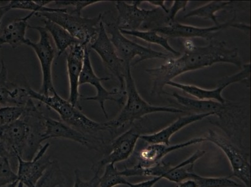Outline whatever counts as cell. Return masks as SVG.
Segmentation results:
<instances>
[{"label": "cell", "instance_id": "6da1fadb", "mask_svg": "<svg viewBox=\"0 0 251 187\" xmlns=\"http://www.w3.org/2000/svg\"><path fill=\"white\" fill-rule=\"evenodd\" d=\"M220 63L232 64L241 68L238 49H230L224 42H213L206 47H195L186 50L179 58L168 59L159 67L146 70L153 82L151 94H165L164 86L179 75Z\"/></svg>", "mask_w": 251, "mask_h": 187}, {"label": "cell", "instance_id": "7a4b0ae2", "mask_svg": "<svg viewBox=\"0 0 251 187\" xmlns=\"http://www.w3.org/2000/svg\"><path fill=\"white\" fill-rule=\"evenodd\" d=\"M45 116L31 99L20 119L0 127V139L10 161L20 157L28 161L35 157L42 147Z\"/></svg>", "mask_w": 251, "mask_h": 187}, {"label": "cell", "instance_id": "3957f363", "mask_svg": "<svg viewBox=\"0 0 251 187\" xmlns=\"http://www.w3.org/2000/svg\"><path fill=\"white\" fill-rule=\"evenodd\" d=\"M27 90L32 99H35L55 111L61 121L73 128L105 145H108L111 142L107 136L113 140L110 132L107 129L104 123L91 119L82 113L81 108L74 106L68 100L64 99L56 90L53 91L52 95H45L33 90L29 84L27 85Z\"/></svg>", "mask_w": 251, "mask_h": 187}, {"label": "cell", "instance_id": "277c9868", "mask_svg": "<svg viewBox=\"0 0 251 187\" xmlns=\"http://www.w3.org/2000/svg\"><path fill=\"white\" fill-rule=\"evenodd\" d=\"M125 94L127 100L125 106L117 117L108 122H104L105 126L111 134L116 136L117 132L127 125H131L137 120H140L144 116L150 114L166 113L183 114L185 111L181 109L170 107L155 106L148 103L141 97L137 90L135 82L131 74V66H126L125 73Z\"/></svg>", "mask_w": 251, "mask_h": 187}, {"label": "cell", "instance_id": "5b68a950", "mask_svg": "<svg viewBox=\"0 0 251 187\" xmlns=\"http://www.w3.org/2000/svg\"><path fill=\"white\" fill-rule=\"evenodd\" d=\"M35 16L59 24L81 45L88 47H90L97 38L102 17L101 13L93 18L83 17L68 10L59 12L36 13Z\"/></svg>", "mask_w": 251, "mask_h": 187}, {"label": "cell", "instance_id": "8992f818", "mask_svg": "<svg viewBox=\"0 0 251 187\" xmlns=\"http://www.w3.org/2000/svg\"><path fill=\"white\" fill-rule=\"evenodd\" d=\"M107 33L110 35V40L115 47L116 52L126 66L130 65L136 56L140 57L135 64L141 61L152 59H168L169 55L163 52L155 51L149 47H143L129 40L123 35L118 28L116 21L106 20L103 22Z\"/></svg>", "mask_w": 251, "mask_h": 187}, {"label": "cell", "instance_id": "52a82bcc", "mask_svg": "<svg viewBox=\"0 0 251 187\" xmlns=\"http://www.w3.org/2000/svg\"><path fill=\"white\" fill-rule=\"evenodd\" d=\"M140 136V128L134 126L113 139L105 149L101 159L91 166V170L93 173L99 174L108 164H115L129 159L135 149Z\"/></svg>", "mask_w": 251, "mask_h": 187}, {"label": "cell", "instance_id": "ba28073f", "mask_svg": "<svg viewBox=\"0 0 251 187\" xmlns=\"http://www.w3.org/2000/svg\"><path fill=\"white\" fill-rule=\"evenodd\" d=\"M28 28L38 31L40 40L38 42H32L27 38L25 44L31 47L38 57L42 72V84L39 93L50 95L55 90L52 83V66L55 58V51L52 47L49 33L44 27L29 25Z\"/></svg>", "mask_w": 251, "mask_h": 187}, {"label": "cell", "instance_id": "9c48e42d", "mask_svg": "<svg viewBox=\"0 0 251 187\" xmlns=\"http://www.w3.org/2000/svg\"><path fill=\"white\" fill-rule=\"evenodd\" d=\"M204 138L218 146L225 153L231 166L232 175L240 180L246 187H250L251 165L249 155L242 151L234 142L212 130H209Z\"/></svg>", "mask_w": 251, "mask_h": 187}, {"label": "cell", "instance_id": "30bf717a", "mask_svg": "<svg viewBox=\"0 0 251 187\" xmlns=\"http://www.w3.org/2000/svg\"><path fill=\"white\" fill-rule=\"evenodd\" d=\"M89 48L94 50L99 55L105 67L120 82V90L125 93V77L127 66L118 56L102 21L100 23L97 38Z\"/></svg>", "mask_w": 251, "mask_h": 187}, {"label": "cell", "instance_id": "8fae6325", "mask_svg": "<svg viewBox=\"0 0 251 187\" xmlns=\"http://www.w3.org/2000/svg\"><path fill=\"white\" fill-rule=\"evenodd\" d=\"M108 80H110V77H99L96 74L94 70H93L92 64H91L90 48L86 47L83 68L82 70L80 79H79V86L83 85V84H90V85L94 87L96 90H97V94L95 96L84 97L83 99L85 100V101L98 102L106 118H108V116L106 109H105L104 104L106 101H115L120 105L124 104L123 97L120 98V99H116L115 96L116 95H122L125 93L122 92L120 89L118 88L113 89L111 91L107 90L102 85V81H108Z\"/></svg>", "mask_w": 251, "mask_h": 187}, {"label": "cell", "instance_id": "7c38bea8", "mask_svg": "<svg viewBox=\"0 0 251 187\" xmlns=\"http://www.w3.org/2000/svg\"><path fill=\"white\" fill-rule=\"evenodd\" d=\"M235 20H236V17L225 23L220 24L217 26L215 25L214 26L207 27V28H201V27H196L173 22L168 24L167 26L156 27V28L152 29V30L157 32L158 34L168 36L169 38H201L209 40L213 37V34L216 32L227 28V27H234V28L243 29H250V26L249 25L237 24L235 23Z\"/></svg>", "mask_w": 251, "mask_h": 187}, {"label": "cell", "instance_id": "4fadbf2b", "mask_svg": "<svg viewBox=\"0 0 251 187\" xmlns=\"http://www.w3.org/2000/svg\"><path fill=\"white\" fill-rule=\"evenodd\" d=\"M250 74L251 64L248 63L244 65V68L241 72L221 80L220 85L213 90H206V89L199 88L198 86L188 85V84L176 83V82L173 81L168 82L166 85L179 89L188 94L197 98L198 100L214 101L225 104L226 103V101L223 97V91L230 84L239 83V82L250 78Z\"/></svg>", "mask_w": 251, "mask_h": 187}, {"label": "cell", "instance_id": "5bb4252c", "mask_svg": "<svg viewBox=\"0 0 251 187\" xmlns=\"http://www.w3.org/2000/svg\"><path fill=\"white\" fill-rule=\"evenodd\" d=\"M67 139L78 143L90 150L104 152L106 146L99 141L85 135L61 120L54 119L45 116V130L43 141L48 139Z\"/></svg>", "mask_w": 251, "mask_h": 187}, {"label": "cell", "instance_id": "9a60e30c", "mask_svg": "<svg viewBox=\"0 0 251 187\" xmlns=\"http://www.w3.org/2000/svg\"><path fill=\"white\" fill-rule=\"evenodd\" d=\"M50 146V143L42 145L31 161H24L17 157L18 180L24 184V187H35L38 180L49 167L52 162L47 154Z\"/></svg>", "mask_w": 251, "mask_h": 187}, {"label": "cell", "instance_id": "2e32d148", "mask_svg": "<svg viewBox=\"0 0 251 187\" xmlns=\"http://www.w3.org/2000/svg\"><path fill=\"white\" fill-rule=\"evenodd\" d=\"M204 138L191 139L186 142L176 145H166L163 143H151L141 149L138 153V162L134 168L138 169H147L152 167L163 161L164 157L170 153L198 143L206 142Z\"/></svg>", "mask_w": 251, "mask_h": 187}, {"label": "cell", "instance_id": "e0dca14e", "mask_svg": "<svg viewBox=\"0 0 251 187\" xmlns=\"http://www.w3.org/2000/svg\"><path fill=\"white\" fill-rule=\"evenodd\" d=\"M80 43L71 47L65 52L67 56V66L69 80L70 95L68 101L75 106L78 107L79 97V79L83 70L86 48Z\"/></svg>", "mask_w": 251, "mask_h": 187}, {"label": "cell", "instance_id": "ac0fdd59", "mask_svg": "<svg viewBox=\"0 0 251 187\" xmlns=\"http://www.w3.org/2000/svg\"><path fill=\"white\" fill-rule=\"evenodd\" d=\"M143 1H132L129 4L123 1H116L118 16L116 23L121 30L136 31L139 28L147 18L156 13L158 8L152 10H145L140 8Z\"/></svg>", "mask_w": 251, "mask_h": 187}, {"label": "cell", "instance_id": "d6986e66", "mask_svg": "<svg viewBox=\"0 0 251 187\" xmlns=\"http://www.w3.org/2000/svg\"><path fill=\"white\" fill-rule=\"evenodd\" d=\"M30 99L27 86L24 88L8 81L7 68L2 60L0 70V106L25 107Z\"/></svg>", "mask_w": 251, "mask_h": 187}, {"label": "cell", "instance_id": "ffe728a7", "mask_svg": "<svg viewBox=\"0 0 251 187\" xmlns=\"http://www.w3.org/2000/svg\"><path fill=\"white\" fill-rule=\"evenodd\" d=\"M171 95L176 99L178 103L190 110L201 113H214V115L218 116L223 122V127L231 121L235 115L234 110H228L227 102L223 104L214 101L194 99L182 96L176 93H173Z\"/></svg>", "mask_w": 251, "mask_h": 187}, {"label": "cell", "instance_id": "44dd1931", "mask_svg": "<svg viewBox=\"0 0 251 187\" xmlns=\"http://www.w3.org/2000/svg\"><path fill=\"white\" fill-rule=\"evenodd\" d=\"M214 115V113H198L195 115L184 116L178 117L172 124L168 125L165 128L161 130L156 133L148 134V135H141L140 139L151 143H163V144L170 145V139L175 133L180 131L187 125L193 124L194 122L200 121L203 118L209 117Z\"/></svg>", "mask_w": 251, "mask_h": 187}, {"label": "cell", "instance_id": "7402d4cb", "mask_svg": "<svg viewBox=\"0 0 251 187\" xmlns=\"http://www.w3.org/2000/svg\"><path fill=\"white\" fill-rule=\"evenodd\" d=\"M35 15V13H29L26 17L18 18L10 23L0 35V47L8 45L16 49L25 45L27 39L26 32L29 26L28 20Z\"/></svg>", "mask_w": 251, "mask_h": 187}, {"label": "cell", "instance_id": "603a6c76", "mask_svg": "<svg viewBox=\"0 0 251 187\" xmlns=\"http://www.w3.org/2000/svg\"><path fill=\"white\" fill-rule=\"evenodd\" d=\"M44 28L51 36L56 45L58 57H59L70 48L71 47L79 43L68 32L59 24L47 19L42 20Z\"/></svg>", "mask_w": 251, "mask_h": 187}, {"label": "cell", "instance_id": "cb8c5ba5", "mask_svg": "<svg viewBox=\"0 0 251 187\" xmlns=\"http://www.w3.org/2000/svg\"><path fill=\"white\" fill-rule=\"evenodd\" d=\"M67 182L58 162L53 160L35 187H64L67 186Z\"/></svg>", "mask_w": 251, "mask_h": 187}, {"label": "cell", "instance_id": "d4e9b609", "mask_svg": "<svg viewBox=\"0 0 251 187\" xmlns=\"http://www.w3.org/2000/svg\"><path fill=\"white\" fill-rule=\"evenodd\" d=\"M120 30L123 35L134 36V37L141 39V40L151 43V44L161 46V47H163L166 51L171 52L173 55L175 56H181V53L177 51L172 47H171L170 43L168 42V37L161 36L157 32L152 30V29L149 31H126L121 30V29Z\"/></svg>", "mask_w": 251, "mask_h": 187}, {"label": "cell", "instance_id": "484cf974", "mask_svg": "<svg viewBox=\"0 0 251 187\" xmlns=\"http://www.w3.org/2000/svg\"><path fill=\"white\" fill-rule=\"evenodd\" d=\"M232 1H213L204 4L201 7L189 11L186 15L185 18L191 17H199L205 20H211L217 26L220 24L218 22V17L216 13L219 11L224 10L229 6Z\"/></svg>", "mask_w": 251, "mask_h": 187}, {"label": "cell", "instance_id": "4316f807", "mask_svg": "<svg viewBox=\"0 0 251 187\" xmlns=\"http://www.w3.org/2000/svg\"><path fill=\"white\" fill-rule=\"evenodd\" d=\"M127 182L126 177L122 175L120 170L116 167L115 164H109L104 166V171L100 177V187H115L126 185Z\"/></svg>", "mask_w": 251, "mask_h": 187}, {"label": "cell", "instance_id": "83f0119b", "mask_svg": "<svg viewBox=\"0 0 251 187\" xmlns=\"http://www.w3.org/2000/svg\"><path fill=\"white\" fill-rule=\"evenodd\" d=\"M11 10H22L30 11V13H52L67 11V8H49L43 6L36 1H11L8 3Z\"/></svg>", "mask_w": 251, "mask_h": 187}, {"label": "cell", "instance_id": "f1b7e54d", "mask_svg": "<svg viewBox=\"0 0 251 187\" xmlns=\"http://www.w3.org/2000/svg\"><path fill=\"white\" fill-rule=\"evenodd\" d=\"M193 180L197 183L198 187H241L229 177H204L196 174Z\"/></svg>", "mask_w": 251, "mask_h": 187}, {"label": "cell", "instance_id": "f546056e", "mask_svg": "<svg viewBox=\"0 0 251 187\" xmlns=\"http://www.w3.org/2000/svg\"><path fill=\"white\" fill-rule=\"evenodd\" d=\"M25 107L4 106L0 108V127L6 126L20 119Z\"/></svg>", "mask_w": 251, "mask_h": 187}, {"label": "cell", "instance_id": "4dcf8cb0", "mask_svg": "<svg viewBox=\"0 0 251 187\" xmlns=\"http://www.w3.org/2000/svg\"><path fill=\"white\" fill-rule=\"evenodd\" d=\"M17 181V173L11 168L10 160L0 156V187H5Z\"/></svg>", "mask_w": 251, "mask_h": 187}, {"label": "cell", "instance_id": "1f68e13d", "mask_svg": "<svg viewBox=\"0 0 251 187\" xmlns=\"http://www.w3.org/2000/svg\"><path fill=\"white\" fill-rule=\"evenodd\" d=\"M106 1H54V4L57 6H72L73 12L81 15V11L84 8L93 4L102 3Z\"/></svg>", "mask_w": 251, "mask_h": 187}, {"label": "cell", "instance_id": "d6a6232c", "mask_svg": "<svg viewBox=\"0 0 251 187\" xmlns=\"http://www.w3.org/2000/svg\"><path fill=\"white\" fill-rule=\"evenodd\" d=\"M74 172L75 180L73 187H98L99 186L100 175L98 173H94V176L92 179L88 181H84L81 179L80 170L76 169Z\"/></svg>", "mask_w": 251, "mask_h": 187}, {"label": "cell", "instance_id": "836d02e7", "mask_svg": "<svg viewBox=\"0 0 251 187\" xmlns=\"http://www.w3.org/2000/svg\"><path fill=\"white\" fill-rule=\"evenodd\" d=\"M189 4L188 1H173V5L170 9H168L167 16L168 23L175 22L176 16L179 13V11L185 10Z\"/></svg>", "mask_w": 251, "mask_h": 187}, {"label": "cell", "instance_id": "e575fe53", "mask_svg": "<svg viewBox=\"0 0 251 187\" xmlns=\"http://www.w3.org/2000/svg\"><path fill=\"white\" fill-rule=\"evenodd\" d=\"M148 3H149L150 4H152L156 7L161 8L162 10H163L164 12L168 14V8L166 6V1H148Z\"/></svg>", "mask_w": 251, "mask_h": 187}, {"label": "cell", "instance_id": "d590c367", "mask_svg": "<svg viewBox=\"0 0 251 187\" xmlns=\"http://www.w3.org/2000/svg\"><path fill=\"white\" fill-rule=\"evenodd\" d=\"M176 187H198V186L195 180H187L178 184Z\"/></svg>", "mask_w": 251, "mask_h": 187}, {"label": "cell", "instance_id": "8d00e7d4", "mask_svg": "<svg viewBox=\"0 0 251 187\" xmlns=\"http://www.w3.org/2000/svg\"><path fill=\"white\" fill-rule=\"evenodd\" d=\"M10 11V8L9 7L8 4L5 6H0V28H1L2 19L4 15Z\"/></svg>", "mask_w": 251, "mask_h": 187}, {"label": "cell", "instance_id": "74e56055", "mask_svg": "<svg viewBox=\"0 0 251 187\" xmlns=\"http://www.w3.org/2000/svg\"><path fill=\"white\" fill-rule=\"evenodd\" d=\"M18 182H19V181L15 182H14V183L8 185V186H7L5 187H17V185L18 184Z\"/></svg>", "mask_w": 251, "mask_h": 187}, {"label": "cell", "instance_id": "f35d334b", "mask_svg": "<svg viewBox=\"0 0 251 187\" xmlns=\"http://www.w3.org/2000/svg\"><path fill=\"white\" fill-rule=\"evenodd\" d=\"M17 187H24V186L21 182H18Z\"/></svg>", "mask_w": 251, "mask_h": 187}, {"label": "cell", "instance_id": "ab89813d", "mask_svg": "<svg viewBox=\"0 0 251 187\" xmlns=\"http://www.w3.org/2000/svg\"><path fill=\"white\" fill-rule=\"evenodd\" d=\"M1 107H2V106H0V108H1Z\"/></svg>", "mask_w": 251, "mask_h": 187}]
</instances>
